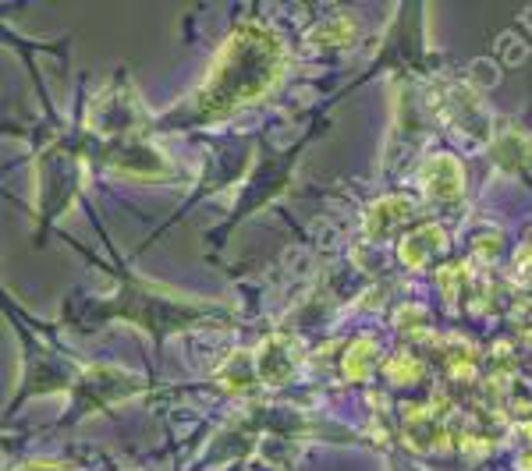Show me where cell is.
Returning a JSON list of instances; mask_svg holds the SVG:
<instances>
[{
    "label": "cell",
    "instance_id": "cell-1",
    "mask_svg": "<svg viewBox=\"0 0 532 471\" xmlns=\"http://www.w3.org/2000/svg\"><path fill=\"white\" fill-rule=\"evenodd\" d=\"M288 50L274 25L242 22L227 32V39L213 54V64L199 89L167 117L153 121V132H188V128H210L242 107L256 103L281 82Z\"/></svg>",
    "mask_w": 532,
    "mask_h": 471
},
{
    "label": "cell",
    "instance_id": "cell-2",
    "mask_svg": "<svg viewBox=\"0 0 532 471\" xmlns=\"http://www.w3.org/2000/svg\"><path fill=\"white\" fill-rule=\"evenodd\" d=\"M114 266H100L103 273L114 277V294L93 305V323H107V319H125V323L139 326L142 333L167 344V337L185 330H196V326H220L231 323V309L210 298H192V294L171 291L164 284H153V280L139 277L132 266H125L114 248Z\"/></svg>",
    "mask_w": 532,
    "mask_h": 471
},
{
    "label": "cell",
    "instance_id": "cell-3",
    "mask_svg": "<svg viewBox=\"0 0 532 471\" xmlns=\"http://www.w3.org/2000/svg\"><path fill=\"white\" fill-rule=\"evenodd\" d=\"M4 309H8L11 326H15L18 337H22V383H18L4 418H11L25 401H32V397H50V394L71 397V390L79 387L86 365H79L57 340H50L47 326L25 316V309L11 302L8 291H4Z\"/></svg>",
    "mask_w": 532,
    "mask_h": 471
},
{
    "label": "cell",
    "instance_id": "cell-4",
    "mask_svg": "<svg viewBox=\"0 0 532 471\" xmlns=\"http://www.w3.org/2000/svg\"><path fill=\"white\" fill-rule=\"evenodd\" d=\"M86 160V132L71 135L61 128L43 132L36 146V227L40 231H47L79 199L82 181H86Z\"/></svg>",
    "mask_w": 532,
    "mask_h": 471
},
{
    "label": "cell",
    "instance_id": "cell-5",
    "mask_svg": "<svg viewBox=\"0 0 532 471\" xmlns=\"http://www.w3.org/2000/svg\"><path fill=\"white\" fill-rule=\"evenodd\" d=\"M149 379L139 376V372L118 369V365H86L82 372L79 387L71 390V408L61 415V429H71L79 425L82 418L96 415V411H107L121 401H132V397L146 394Z\"/></svg>",
    "mask_w": 532,
    "mask_h": 471
},
{
    "label": "cell",
    "instance_id": "cell-6",
    "mask_svg": "<svg viewBox=\"0 0 532 471\" xmlns=\"http://www.w3.org/2000/svg\"><path fill=\"white\" fill-rule=\"evenodd\" d=\"M89 156H93L100 167L114 170V174H128V178H139V181H174L171 160L167 153L157 146V142L149 139L146 132L139 135H125V139H114V142H89Z\"/></svg>",
    "mask_w": 532,
    "mask_h": 471
},
{
    "label": "cell",
    "instance_id": "cell-7",
    "mask_svg": "<svg viewBox=\"0 0 532 471\" xmlns=\"http://www.w3.org/2000/svg\"><path fill=\"white\" fill-rule=\"evenodd\" d=\"M320 128H323V117H320V124H316L313 132H309L302 142H295V146L281 149V153H270L263 163H259V167L249 170V181H245V188H242V199H238V209L231 213V220L224 224V234H227V231H235L238 220L249 217V213H256V209L266 206V202H274L277 195H281L284 188H288L291 170H295V160L302 156L306 142L313 139V135L320 132Z\"/></svg>",
    "mask_w": 532,
    "mask_h": 471
},
{
    "label": "cell",
    "instance_id": "cell-8",
    "mask_svg": "<svg viewBox=\"0 0 532 471\" xmlns=\"http://www.w3.org/2000/svg\"><path fill=\"white\" fill-rule=\"evenodd\" d=\"M419 185H423V195L433 202H444V206H454L465 192V174L458 156L451 153H433L423 160L419 167Z\"/></svg>",
    "mask_w": 532,
    "mask_h": 471
},
{
    "label": "cell",
    "instance_id": "cell-9",
    "mask_svg": "<svg viewBox=\"0 0 532 471\" xmlns=\"http://www.w3.org/2000/svg\"><path fill=\"white\" fill-rule=\"evenodd\" d=\"M440 110L451 121V128H458L465 139H476V142L490 139V117H486L483 103H479V96L472 89H465V85L447 89V96L440 100Z\"/></svg>",
    "mask_w": 532,
    "mask_h": 471
},
{
    "label": "cell",
    "instance_id": "cell-10",
    "mask_svg": "<svg viewBox=\"0 0 532 471\" xmlns=\"http://www.w3.org/2000/svg\"><path fill=\"white\" fill-rule=\"evenodd\" d=\"M298 344L284 333H274V337H266L256 351V372H259V383L266 387H281L295 376L298 369Z\"/></svg>",
    "mask_w": 532,
    "mask_h": 471
},
{
    "label": "cell",
    "instance_id": "cell-11",
    "mask_svg": "<svg viewBox=\"0 0 532 471\" xmlns=\"http://www.w3.org/2000/svg\"><path fill=\"white\" fill-rule=\"evenodd\" d=\"M447 245L444 231H440L437 224H426V227H415L412 234H408L405 241H401V263L412 266V270H419V266H426L433 259V255H440Z\"/></svg>",
    "mask_w": 532,
    "mask_h": 471
},
{
    "label": "cell",
    "instance_id": "cell-12",
    "mask_svg": "<svg viewBox=\"0 0 532 471\" xmlns=\"http://www.w3.org/2000/svg\"><path fill=\"white\" fill-rule=\"evenodd\" d=\"M220 387L231 390V394H242V390L256 387L259 383V372H256V351H235V355L227 358L217 372Z\"/></svg>",
    "mask_w": 532,
    "mask_h": 471
},
{
    "label": "cell",
    "instance_id": "cell-13",
    "mask_svg": "<svg viewBox=\"0 0 532 471\" xmlns=\"http://www.w3.org/2000/svg\"><path fill=\"white\" fill-rule=\"evenodd\" d=\"M529 156H532V139H522V135H504L493 146V160H497L501 170H508V174L529 167Z\"/></svg>",
    "mask_w": 532,
    "mask_h": 471
},
{
    "label": "cell",
    "instance_id": "cell-14",
    "mask_svg": "<svg viewBox=\"0 0 532 471\" xmlns=\"http://www.w3.org/2000/svg\"><path fill=\"white\" fill-rule=\"evenodd\" d=\"M401 217H408V206H405V202H394V199L376 202V209L369 213V231H373V234L391 231V227L398 224Z\"/></svg>",
    "mask_w": 532,
    "mask_h": 471
},
{
    "label": "cell",
    "instance_id": "cell-15",
    "mask_svg": "<svg viewBox=\"0 0 532 471\" xmlns=\"http://www.w3.org/2000/svg\"><path fill=\"white\" fill-rule=\"evenodd\" d=\"M376 355V344L369 337H359L352 344V351H348V358H345V372L352 379H362L369 372V358Z\"/></svg>",
    "mask_w": 532,
    "mask_h": 471
},
{
    "label": "cell",
    "instance_id": "cell-16",
    "mask_svg": "<svg viewBox=\"0 0 532 471\" xmlns=\"http://www.w3.org/2000/svg\"><path fill=\"white\" fill-rule=\"evenodd\" d=\"M22 471H71L64 461H50V457H32V461H25Z\"/></svg>",
    "mask_w": 532,
    "mask_h": 471
}]
</instances>
